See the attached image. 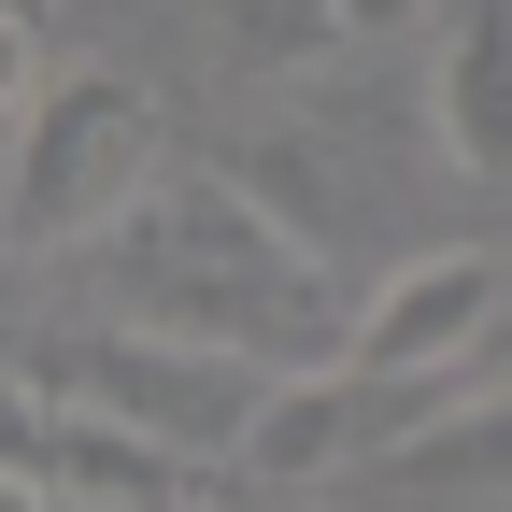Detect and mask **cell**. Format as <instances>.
Listing matches in <instances>:
<instances>
[{"instance_id":"2","label":"cell","mask_w":512,"mask_h":512,"mask_svg":"<svg viewBox=\"0 0 512 512\" xmlns=\"http://www.w3.org/2000/svg\"><path fill=\"white\" fill-rule=\"evenodd\" d=\"M157 100L128 72H29L15 57V256H100L157 200Z\"/></svg>"},{"instance_id":"8","label":"cell","mask_w":512,"mask_h":512,"mask_svg":"<svg viewBox=\"0 0 512 512\" xmlns=\"http://www.w3.org/2000/svg\"><path fill=\"white\" fill-rule=\"evenodd\" d=\"M413 470H512V413H484V427H441V441H413Z\"/></svg>"},{"instance_id":"3","label":"cell","mask_w":512,"mask_h":512,"mask_svg":"<svg viewBox=\"0 0 512 512\" xmlns=\"http://www.w3.org/2000/svg\"><path fill=\"white\" fill-rule=\"evenodd\" d=\"M29 399L100 413V427H128V441H157L171 470H200V456H256V427H271L285 370H242V356L157 342V328H86L72 356H43V370H29Z\"/></svg>"},{"instance_id":"6","label":"cell","mask_w":512,"mask_h":512,"mask_svg":"<svg viewBox=\"0 0 512 512\" xmlns=\"http://www.w3.org/2000/svg\"><path fill=\"white\" fill-rule=\"evenodd\" d=\"M342 456H356V370H299L285 399H271V427H256V456H242V470L313 484V470H342Z\"/></svg>"},{"instance_id":"5","label":"cell","mask_w":512,"mask_h":512,"mask_svg":"<svg viewBox=\"0 0 512 512\" xmlns=\"http://www.w3.org/2000/svg\"><path fill=\"white\" fill-rule=\"evenodd\" d=\"M427 128H441V157L512 185V0H484V15L441 29V72H427Z\"/></svg>"},{"instance_id":"7","label":"cell","mask_w":512,"mask_h":512,"mask_svg":"<svg viewBox=\"0 0 512 512\" xmlns=\"http://www.w3.org/2000/svg\"><path fill=\"white\" fill-rule=\"evenodd\" d=\"M242 29V57H328L356 15H328V0H256V15H228Z\"/></svg>"},{"instance_id":"1","label":"cell","mask_w":512,"mask_h":512,"mask_svg":"<svg viewBox=\"0 0 512 512\" xmlns=\"http://www.w3.org/2000/svg\"><path fill=\"white\" fill-rule=\"evenodd\" d=\"M100 299H114V328L200 342V356L285 370V384L342 370L356 313H370V299H342V256L299 214H271L256 185H228V171H171L157 200L100 242Z\"/></svg>"},{"instance_id":"4","label":"cell","mask_w":512,"mask_h":512,"mask_svg":"<svg viewBox=\"0 0 512 512\" xmlns=\"http://www.w3.org/2000/svg\"><path fill=\"white\" fill-rule=\"evenodd\" d=\"M484 313H498V256L484 242H441V256H399V271L370 285L356 313V384H413V370H456L484 342Z\"/></svg>"}]
</instances>
